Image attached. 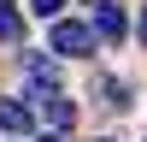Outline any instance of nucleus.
I'll return each mask as SVG.
<instances>
[{
    "label": "nucleus",
    "mask_w": 147,
    "mask_h": 142,
    "mask_svg": "<svg viewBox=\"0 0 147 142\" xmlns=\"http://www.w3.org/2000/svg\"><path fill=\"white\" fill-rule=\"evenodd\" d=\"M47 47H53V53H65V59L94 53V30H88V24H77V18H53V36H47Z\"/></svg>",
    "instance_id": "nucleus-1"
},
{
    "label": "nucleus",
    "mask_w": 147,
    "mask_h": 142,
    "mask_svg": "<svg viewBox=\"0 0 147 142\" xmlns=\"http://www.w3.org/2000/svg\"><path fill=\"white\" fill-rule=\"evenodd\" d=\"M88 30L100 36V42H124V36H129V18H124V6H118V0H100Z\"/></svg>",
    "instance_id": "nucleus-2"
},
{
    "label": "nucleus",
    "mask_w": 147,
    "mask_h": 142,
    "mask_svg": "<svg viewBox=\"0 0 147 142\" xmlns=\"http://www.w3.org/2000/svg\"><path fill=\"white\" fill-rule=\"evenodd\" d=\"M35 101H41V118H47V124H53V136H65V130L77 124V101H65V95H59V89H41V95H35Z\"/></svg>",
    "instance_id": "nucleus-3"
},
{
    "label": "nucleus",
    "mask_w": 147,
    "mask_h": 142,
    "mask_svg": "<svg viewBox=\"0 0 147 142\" xmlns=\"http://www.w3.org/2000/svg\"><path fill=\"white\" fill-rule=\"evenodd\" d=\"M0 130H6V136H30V130H35V113L24 101H0Z\"/></svg>",
    "instance_id": "nucleus-4"
},
{
    "label": "nucleus",
    "mask_w": 147,
    "mask_h": 142,
    "mask_svg": "<svg viewBox=\"0 0 147 142\" xmlns=\"http://www.w3.org/2000/svg\"><path fill=\"white\" fill-rule=\"evenodd\" d=\"M24 71H30L35 95H41V89H53V83H59V65H53V59H41V53H24Z\"/></svg>",
    "instance_id": "nucleus-5"
},
{
    "label": "nucleus",
    "mask_w": 147,
    "mask_h": 142,
    "mask_svg": "<svg viewBox=\"0 0 147 142\" xmlns=\"http://www.w3.org/2000/svg\"><path fill=\"white\" fill-rule=\"evenodd\" d=\"M0 42H24V18L6 6V0H0Z\"/></svg>",
    "instance_id": "nucleus-6"
},
{
    "label": "nucleus",
    "mask_w": 147,
    "mask_h": 142,
    "mask_svg": "<svg viewBox=\"0 0 147 142\" xmlns=\"http://www.w3.org/2000/svg\"><path fill=\"white\" fill-rule=\"evenodd\" d=\"M30 12H35V18H59V12H65V0H30Z\"/></svg>",
    "instance_id": "nucleus-7"
},
{
    "label": "nucleus",
    "mask_w": 147,
    "mask_h": 142,
    "mask_svg": "<svg viewBox=\"0 0 147 142\" xmlns=\"http://www.w3.org/2000/svg\"><path fill=\"white\" fill-rule=\"evenodd\" d=\"M141 42H147V12H141Z\"/></svg>",
    "instance_id": "nucleus-8"
},
{
    "label": "nucleus",
    "mask_w": 147,
    "mask_h": 142,
    "mask_svg": "<svg viewBox=\"0 0 147 142\" xmlns=\"http://www.w3.org/2000/svg\"><path fill=\"white\" fill-rule=\"evenodd\" d=\"M35 142H65V136H35Z\"/></svg>",
    "instance_id": "nucleus-9"
},
{
    "label": "nucleus",
    "mask_w": 147,
    "mask_h": 142,
    "mask_svg": "<svg viewBox=\"0 0 147 142\" xmlns=\"http://www.w3.org/2000/svg\"><path fill=\"white\" fill-rule=\"evenodd\" d=\"M100 142H112V136H100Z\"/></svg>",
    "instance_id": "nucleus-10"
}]
</instances>
